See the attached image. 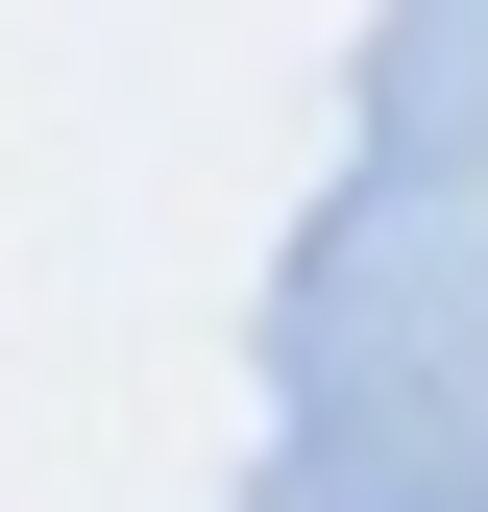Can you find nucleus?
Wrapping results in <instances>:
<instances>
[]
</instances>
